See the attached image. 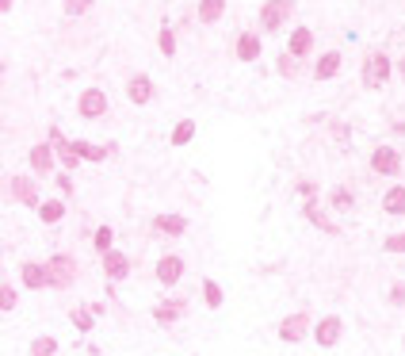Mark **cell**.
I'll list each match as a JSON object with an SVG mask.
<instances>
[{
  "instance_id": "4",
  "label": "cell",
  "mask_w": 405,
  "mask_h": 356,
  "mask_svg": "<svg viewBox=\"0 0 405 356\" xmlns=\"http://www.w3.org/2000/svg\"><path fill=\"white\" fill-rule=\"evenodd\" d=\"M386 77H390V58L383 50L367 54V62H363V85L378 88V85H386Z\"/></svg>"
},
{
  "instance_id": "11",
  "label": "cell",
  "mask_w": 405,
  "mask_h": 356,
  "mask_svg": "<svg viewBox=\"0 0 405 356\" xmlns=\"http://www.w3.org/2000/svg\"><path fill=\"white\" fill-rule=\"evenodd\" d=\"M180 276H184V261H180L176 253H168V257H161V261H157V280H161L165 287H172Z\"/></svg>"
},
{
  "instance_id": "27",
  "label": "cell",
  "mask_w": 405,
  "mask_h": 356,
  "mask_svg": "<svg viewBox=\"0 0 405 356\" xmlns=\"http://www.w3.org/2000/svg\"><path fill=\"white\" fill-rule=\"evenodd\" d=\"M202 299H207V306H210V311H218V306H222V287H218V280H202Z\"/></svg>"
},
{
  "instance_id": "5",
  "label": "cell",
  "mask_w": 405,
  "mask_h": 356,
  "mask_svg": "<svg viewBox=\"0 0 405 356\" xmlns=\"http://www.w3.org/2000/svg\"><path fill=\"white\" fill-rule=\"evenodd\" d=\"M340 334H344V318H340V314H325V318L314 326V341H318L321 349H333L340 341Z\"/></svg>"
},
{
  "instance_id": "35",
  "label": "cell",
  "mask_w": 405,
  "mask_h": 356,
  "mask_svg": "<svg viewBox=\"0 0 405 356\" xmlns=\"http://www.w3.org/2000/svg\"><path fill=\"white\" fill-rule=\"evenodd\" d=\"M92 8V0H66V15H84Z\"/></svg>"
},
{
  "instance_id": "10",
  "label": "cell",
  "mask_w": 405,
  "mask_h": 356,
  "mask_svg": "<svg viewBox=\"0 0 405 356\" xmlns=\"http://www.w3.org/2000/svg\"><path fill=\"white\" fill-rule=\"evenodd\" d=\"M103 272H108V280H126L131 276V257L119 253V249L103 253Z\"/></svg>"
},
{
  "instance_id": "8",
  "label": "cell",
  "mask_w": 405,
  "mask_h": 356,
  "mask_svg": "<svg viewBox=\"0 0 405 356\" xmlns=\"http://www.w3.org/2000/svg\"><path fill=\"white\" fill-rule=\"evenodd\" d=\"M77 111L84 119H100L103 111H108V96H103L100 88H84V92H80V100H77Z\"/></svg>"
},
{
  "instance_id": "32",
  "label": "cell",
  "mask_w": 405,
  "mask_h": 356,
  "mask_svg": "<svg viewBox=\"0 0 405 356\" xmlns=\"http://www.w3.org/2000/svg\"><path fill=\"white\" fill-rule=\"evenodd\" d=\"M15 303H20V295H15V287L12 284H4V287H0V311H15Z\"/></svg>"
},
{
  "instance_id": "26",
  "label": "cell",
  "mask_w": 405,
  "mask_h": 356,
  "mask_svg": "<svg viewBox=\"0 0 405 356\" xmlns=\"http://www.w3.org/2000/svg\"><path fill=\"white\" fill-rule=\"evenodd\" d=\"M191 138H196V119H180L172 131V145H188Z\"/></svg>"
},
{
  "instance_id": "25",
  "label": "cell",
  "mask_w": 405,
  "mask_h": 356,
  "mask_svg": "<svg viewBox=\"0 0 405 356\" xmlns=\"http://www.w3.org/2000/svg\"><path fill=\"white\" fill-rule=\"evenodd\" d=\"M69 318H73V326H77L80 334H88V329L96 326V314H92V306H73V311H69Z\"/></svg>"
},
{
  "instance_id": "36",
  "label": "cell",
  "mask_w": 405,
  "mask_h": 356,
  "mask_svg": "<svg viewBox=\"0 0 405 356\" xmlns=\"http://www.w3.org/2000/svg\"><path fill=\"white\" fill-rule=\"evenodd\" d=\"M390 306H405V284H394L390 287Z\"/></svg>"
},
{
  "instance_id": "33",
  "label": "cell",
  "mask_w": 405,
  "mask_h": 356,
  "mask_svg": "<svg viewBox=\"0 0 405 356\" xmlns=\"http://www.w3.org/2000/svg\"><path fill=\"white\" fill-rule=\"evenodd\" d=\"M279 73H283V77H295V73H298V58H295V54H279Z\"/></svg>"
},
{
  "instance_id": "17",
  "label": "cell",
  "mask_w": 405,
  "mask_h": 356,
  "mask_svg": "<svg viewBox=\"0 0 405 356\" xmlns=\"http://www.w3.org/2000/svg\"><path fill=\"white\" fill-rule=\"evenodd\" d=\"M126 96H131V104H149L153 100V80L145 77V73H138V77H131V85H126Z\"/></svg>"
},
{
  "instance_id": "20",
  "label": "cell",
  "mask_w": 405,
  "mask_h": 356,
  "mask_svg": "<svg viewBox=\"0 0 405 356\" xmlns=\"http://www.w3.org/2000/svg\"><path fill=\"white\" fill-rule=\"evenodd\" d=\"M302 215L310 218L314 226H321V230H325V234H340V226H337V222H333V218H329L325 211H321L318 204H306V207H302Z\"/></svg>"
},
{
  "instance_id": "13",
  "label": "cell",
  "mask_w": 405,
  "mask_h": 356,
  "mask_svg": "<svg viewBox=\"0 0 405 356\" xmlns=\"http://www.w3.org/2000/svg\"><path fill=\"white\" fill-rule=\"evenodd\" d=\"M153 230L165 234V238H180V234H188V218L184 215H157L153 218Z\"/></svg>"
},
{
  "instance_id": "2",
  "label": "cell",
  "mask_w": 405,
  "mask_h": 356,
  "mask_svg": "<svg viewBox=\"0 0 405 356\" xmlns=\"http://www.w3.org/2000/svg\"><path fill=\"white\" fill-rule=\"evenodd\" d=\"M8 196L15 199V204H27V207H43V199H38V184H35V176H12L8 180Z\"/></svg>"
},
{
  "instance_id": "38",
  "label": "cell",
  "mask_w": 405,
  "mask_h": 356,
  "mask_svg": "<svg viewBox=\"0 0 405 356\" xmlns=\"http://www.w3.org/2000/svg\"><path fill=\"white\" fill-rule=\"evenodd\" d=\"M12 4H15V0H0V12L8 15V8H12Z\"/></svg>"
},
{
  "instance_id": "37",
  "label": "cell",
  "mask_w": 405,
  "mask_h": 356,
  "mask_svg": "<svg viewBox=\"0 0 405 356\" xmlns=\"http://www.w3.org/2000/svg\"><path fill=\"white\" fill-rule=\"evenodd\" d=\"M58 188H61V192H69V196H73V180H69V176H66V173H61V176H58Z\"/></svg>"
},
{
  "instance_id": "7",
  "label": "cell",
  "mask_w": 405,
  "mask_h": 356,
  "mask_svg": "<svg viewBox=\"0 0 405 356\" xmlns=\"http://www.w3.org/2000/svg\"><path fill=\"white\" fill-rule=\"evenodd\" d=\"M73 264H77V261H73V257H66V253H58V257H54V261H50V287H69L73 284V280H77V269H73Z\"/></svg>"
},
{
  "instance_id": "29",
  "label": "cell",
  "mask_w": 405,
  "mask_h": 356,
  "mask_svg": "<svg viewBox=\"0 0 405 356\" xmlns=\"http://www.w3.org/2000/svg\"><path fill=\"white\" fill-rule=\"evenodd\" d=\"M54 353H58V341H54L50 334H43V337L31 341V356H54Z\"/></svg>"
},
{
  "instance_id": "21",
  "label": "cell",
  "mask_w": 405,
  "mask_h": 356,
  "mask_svg": "<svg viewBox=\"0 0 405 356\" xmlns=\"http://www.w3.org/2000/svg\"><path fill=\"white\" fill-rule=\"evenodd\" d=\"M383 211L386 215H405V184H394L383 196Z\"/></svg>"
},
{
  "instance_id": "1",
  "label": "cell",
  "mask_w": 405,
  "mask_h": 356,
  "mask_svg": "<svg viewBox=\"0 0 405 356\" xmlns=\"http://www.w3.org/2000/svg\"><path fill=\"white\" fill-rule=\"evenodd\" d=\"M310 334H314L310 314H287V318L279 322V341H287V345L302 341V337H310Z\"/></svg>"
},
{
  "instance_id": "22",
  "label": "cell",
  "mask_w": 405,
  "mask_h": 356,
  "mask_svg": "<svg viewBox=\"0 0 405 356\" xmlns=\"http://www.w3.org/2000/svg\"><path fill=\"white\" fill-rule=\"evenodd\" d=\"M73 150H77L80 153V157H84V161H96V165H100V161L103 157H108V145H92V142H84V138H77V142H73Z\"/></svg>"
},
{
  "instance_id": "18",
  "label": "cell",
  "mask_w": 405,
  "mask_h": 356,
  "mask_svg": "<svg viewBox=\"0 0 405 356\" xmlns=\"http://www.w3.org/2000/svg\"><path fill=\"white\" fill-rule=\"evenodd\" d=\"M237 58L241 62H256V58H260V38H256L253 31H245V35L237 38Z\"/></svg>"
},
{
  "instance_id": "34",
  "label": "cell",
  "mask_w": 405,
  "mask_h": 356,
  "mask_svg": "<svg viewBox=\"0 0 405 356\" xmlns=\"http://www.w3.org/2000/svg\"><path fill=\"white\" fill-rule=\"evenodd\" d=\"M386 253H405V234H390V238L383 241Z\"/></svg>"
},
{
  "instance_id": "16",
  "label": "cell",
  "mask_w": 405,
  "mask_h": 356,
  "mask_svg": "<svg viewBox=\"0 0 405 356\" xmlns=\"http://www.w3.org/2000/svg\"><path fill=\"white\" fill-rule=\"evenodd\" d=\"M50 138H54V150H58V157H61V165H66V169H69V173H73V169H77V161H80V153H77V150H73V142H66V134H61V131H58V127H54V131H50Z\"/></svg>"
},
{
  "instance_id": "30",
  "label": "cell",
  "mask_w": 405,
  "mask_h": 356,
  "mask_svg": "<svg viewBox=\"0 0 405 356\" xmlns=\"http://www.w3.org/2000/svg\"><path fill=\"white\" fill-rule=\"evenodd\" d=\"M111 241H115V230H111V226H100V230L92 234V245L100 249V257L111 253Z\"/></svg>"
},
{
  "instance_id": "15",
  "label": "cell",
  "mask_w": 405,
  "mask_h": 356,
  "mask_svg": "<svg viewBox=\"0 0 405 356\" xmlns=\"http://www.w3.org/2000/svg\"><path fill=\"white\" fill-rule=\"evenodd\" d=\"M340 50H329V54H321L318 58V66H314V80H333L337 73H340Z\"/></svg>"
},
{
  "instance_id": "14",
  "label": "cell",
  "mask_w": 405,
  "mask_h": 356,
  "mask_svg": "<svg viewBox=\"0 0 405 356\" xmlns=\"http://www.w3.org/2000/svg\"><path fill=\"white\" fill-rule=\"evenodd\" d=\"M314 50V31L310 27H295L287 38V54H295V58H306V54Z\"/></svg>"
},
{
  "instance_id": "23",
  "label": "cell",
  "mask_w": 405,
  "mask_h": 356,
  "mask_svg": "<svg viewBox=\"0 0 405 356\" xmlns=\"http://www.w3.org/2000/svg\"><path fill=\"white\" fill-rule=\"evenodd\" d=\"M38 218H43L46 226L61 222V218H66V204H61V199H46V204L38 207Z\"/></svg>"
},
{
  "instance_id": "3",
  "label": "cell",
  "mask_w": 405,
  "mask_h": 356,
  "mask_svg": "<svg viewBox=\"0 0 405 356\" xmlns=\"http://www.w3.org/2000/svg\"><path fill=\"white\" fill-rule=\"evenodd\" d=\"M371 173L375 176H398L402 173V153L394 150V145H378V150L371 153Z\"/></svg>"
},
{
  "instance_id": "9",
  "label": "cell",
  "mask_w": 405,
  "mask_h": 356,
  "mask_svg": "<svg viewBox=\"0 0 405 356\" xmlns=\"http://www.w3.org/2000/svg\"><path fill=\"white\" fill-rule=\"evenodd\" d=\"M20 276H23V284H27L31 291H38V287H46V284H50V264L27 261V264H20Z\"/></svg>"
},
{
  "instance_id": "19",
  "label": "cell",
  "mask_w": 405,
  "mask_h": 356,
  "mask_svg": "<svg viewBox=\"0 0 405 356\" xmlns=\"http://www.w3.org/2000/svg\"><path fill=\"white\" fill-rule=\"evenodd\" d=\"M31 169H35V173H50L54 169V150L46 142H38L35 150H31Z\"/></svg>"
},
{
  "instance_id": "31",
  "label": "cell",
  "mask_w": 405,
  "mask_h": 356,
  "mask_svg": "<svg viewBox=\"0 0 405 356\" xmlns=\"http://www.w3.org/2000/svg\"><path fill=\"white\" fill-rule=\"evenodd\" d=\"M157 43H161V54H165V58H172V54H176V35H172L168 27H161Z\"/></svg>"
},
{
  "instance_id": "6",
  "label": "cell",
  "mask_w": 405,
  "mask_h": 356,
  "mask_svg": "<svg viewBox=\"0 0 405 356\" xmlns=\"http://www.w3.org/2000/svg\"><path fill=\"white\" fill-rule=\"evenodd\" d=\"M290 12H295V0H268V4L260 8L264 31H279L283 20H290Z\"/></svg>"
},
{
  "instance_id": "28",
  "label": "cell",
  "mask_w": 405,
  "mask_h": 356,
  "mask_svg": "<svg viewBox=\"0 0 405 356\" xmlns=\"http://www.w3.org/2000/svg\"><path fill=\"white\" fill-rule=\"evenodd\" d=\"M352 204H355V196L348 188H333V192H329V207H337V211H352Z\"/></svg>"
},
{
  "instance_id": "12",
  "label": "cell",
  "mask_w": 405,
  "mask_h": 356,
  "mask_svg": "<svg viewBox=\"0 0 405 356\" xmlns=\"http://www.w3.org/2000/svg\"><path fill=\"white\" fill-rule=\"evenodd\" d=\"M184 311H188V299H165V303L153 306V318H157L161 326H172Z\"/></svg>"
},
{
  "instance_id": "24",
  "label": "cell",
  "mask_w": 405,
  "mask_h": 356,
  "mask_svg": "<svg viewBox=\"0 0 405 356\" xmlns=\"http://www.w3.org/2000/svg\"><path fill=\"white\" fill-rule=\"evenodd\" d=\"M226 12V0H199V20L202 23H218Z\"/></svg>"
},
{
  "instance_id": "39",
  "label": "cell",
  "mask_w": 405,
  "mask_h": 356,
  "mask_svg": "<svg viewBox=\"0 0 405 356\" xmlns=\"http://www.w3.org/2000/svg\"><path fill=\"white\" fill-rule=\"evenodd\" d=\"M398 73H402V77H405V58H402V66H398Z\"/></svg>"
}]
</instances>
